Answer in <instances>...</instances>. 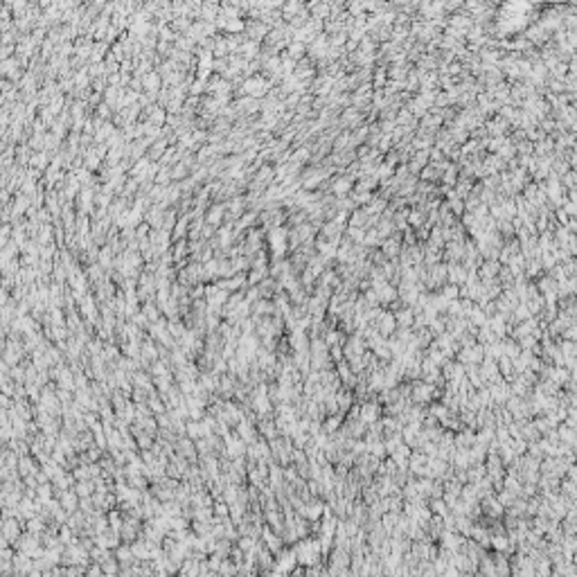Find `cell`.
Segmentation results:
<instances>
[{
	"mask_svg": "<svg viewBox=\"0 0 577 577\" xmlns=\"http://www.w3.org/2000/svg\"><path fill=\"white\" fill-rule=\"evenodd\" d=\"M316 552H318V546H316V544H309V541H307V544H302V548L298 550V559H300L302 564H314L316 557H318Z\"/></svg>",
	"mask_w": 577,
	"mask_h": 577,
	"instance_id": "6da1fadb",
	"label": "cell"
},
{
	"mask_svg": "<svg viewBox=\"0 0 577 577\" xmlns=\"http://www.w3.org/2000/svg\"><path fill=\"white\" fill-rule=\"evenodd\" d=\"M494 541H496V544H494V546H496V548H499V550H503V548H507V546H510V544H507V539H503V537H496V539H494Z\"/></svg>",
	"mask_w": 577,
	"mask_h": 577,
	"instance_id": "7a4b0ae2",
	"label": "cell"
}]
</instances>
